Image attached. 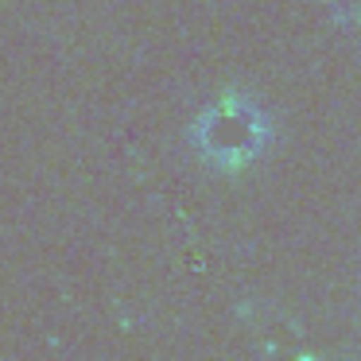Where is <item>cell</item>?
Instances as JSON below:
<instances>
[{
	"label": "cell",
	"mask_w": 361,
	"mask_h": 361,
	"mask_svg": "<svg viewBox=\"0 0 361 361\" xmlns=\"http://www.w3.org/2000/svg\"><path fill=\"white\" fill-rule=\"evenodd\" d=\"M190 140L206 164L221 167V171H237V167H249L252 159H260V152L272 140V125L257 102L241 94H226L221 102L198 113V121L190 125Z\"/></svg>",
	"instance_id": "6da1fadb"
},
{
	"label": "cell",
	"mask_w": 361,
	"mask_h": 361,
	"mask_svg": "<svg viewBox=\"0 0 361 361\" xmlns=\"http://www.w3.org/2000/svg\"><path fill=\"white\" fill-rule=\"evenodd\" d=\"M330 8L345 24H361V0H330Z\"/></svg>",
	"instance_id": "7a4b0ae2"
}]
</instances>
